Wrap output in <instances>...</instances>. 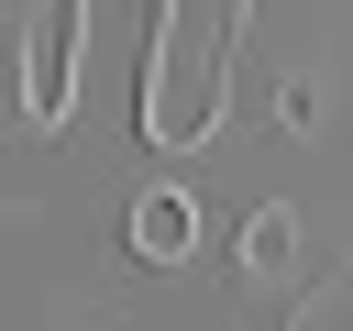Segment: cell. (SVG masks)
Listing matches in <instances>:
<instances>
[{
	"instance_id": "cell-2",
	"label": "cell",
	"mask_w": 353,
	"mask_h": 331,
	"mask_svg": "<svg viewBox=\"0 0 353 331\" xmlns=\"http://www.w3.org/2000/svg\"><path fill=\"white\" fill-rule=\"evenodd\" d=\"M188 243H199V210H188V188H154V199H132V254H143V265H188Z\"/></svg>"
},
{
	"instance_id": "cell-3",
	"label": "cell",
	"mask_w": 353,
	"mask_h": 331,
	"mask_svg": "<svg viewBox=\"0 0 353 331\" xmlns=\"http://www.w3.org/2000/svg\"><path fill=\"white\" fill-rule=\"evenodd\" d=\"M287 265H298V210H276V199H265V210L243 221V276L265 287V276H287Z\"/></svg>"
},
{
	"instance_id": "cell-1",
	"label": "cell",
	"mask_w": 353,
	"mask_h": 331,
	"mask_svg": "<svg viewBox=\"0 0 353 331\" xmlns=\"http://www.w3.org/2000/svg\"><path fill=\"white\" fill-rule=\"evenodd\" d=\"M232 44H243V0H154L143 22V77H132V110H143V143H199L232 99Z\"/></svg>"
},
{
	"instance_id": "cell-4",
	"label": "cell",
	"mask_w": 353,
	"mask_h": 331,
	"mask_svg": "<svg viewBox=\"0 0 353 331\" xmlns=\"http://www.w3.org/2000/svg\"><path fill=\"white\" fill-rule=\"evenodd\" d=\"M287 331H353V276H342V287H331V298H309V309H298V320H287Z\"/></svg>"
}]
</instances>
